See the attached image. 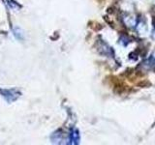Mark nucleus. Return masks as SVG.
<instances>
[{"label": "nucleus", "mask_w": 155, "mask_h": 145, "mask_svg": "<svg viewBox=\"0 0 155 145\" xmlns=\"http://www.w3.org/2000/svg\"><path fill=\"white\" fill-rule=\"evenodd\" d=\"M0 95L8 103H13L21 95V93L18 89H0Z\"/></svg>", "instance_id": "nucleus-1"}, {"label": "nucleus", "mask_w": 155, "mask_h": 145, "mask_svg": "<svg viewBox=\"0 0 155 145\" xmlns=\"http://www.w3.org/2000/svg\"><path fill=\"white\" fill-rule=\"evenodd\" d=\"M51 140H52L53 142L59 143V142L62 141V139H63V137H62V133L60 132V130H57V132H55V133H53V134H52V135L51 137Z\"/></svg>", "instance_id": "nucleus-3"}, {"label": "nucleus", "mask_w": 155, "mask_h": 145, "mask_svg": "<svg viewBox=\"0 0 155 145\" xmlns=\"http://www.w3.org/2000/svg\"><path fill=\"white\" fill-rule=\"evenodd\" d=\"M8 4H9V6L13 8V9H18L19 8V5L17 4L16 2L14 1V0H8Z\"/></svg>", "instance_id": "nucleus-5"}, {"label": "nucleus", "mask_w": 155, "mask_h": 145, "mask_svg": "<svg viewBox=\"0 0 155 145\" xmlns=\"http://www.w3.org/2000/svg\"><path fill=\"white\" fill-rule=\"evenodd\" d=\"M13 32H14L15 37H16L17 39H18V40H22V39H23V33H22V31L21 30V28L15 27V28L13 29Z\"/></svg>", "instance_id": "nucleus-4"}, {"label": "nucleus", "mask_w": 155, "mask_h": 145, "mask_svg": "<svg viewBox=\"0 0 155 145\" xmlns=\"http://www.w3.org/2000/svg\"><path fill=\"white\" fill-rule=\"evenodd\" d=\"M69 143L70 144H78L80 141V134L78 130L76 129H72L71 132L69 134Z\"/></svg>", "instance_id": "nucleus-2"}]
</instances>
